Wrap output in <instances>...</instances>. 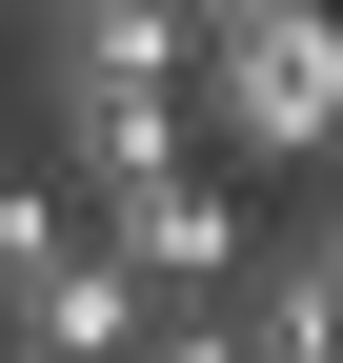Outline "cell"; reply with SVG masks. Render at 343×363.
<instances>
[{
    "mask_svg": "<svg viewBox=\"0 0 343 363\" xmlns=\"http://www.w3.org/2000/svg\"><path fill=\"white\" fill-rule=\"evenodd\" d=\"M0 61H21V121H40L61 202H121V182L182 162V21L162 0H40Z\"/></svg>",
    "mask_w": 343,
    "mask_h": 363,
    "instance_id": "obj_1",
    "label": "cell"
},
{
    "mask_svg": "<svg viewBox=\"0 0 343 363\" xmlns=\"http://www.w3.org/2000/svg\"><path fill=\"white\" fill-rule=\"evenodd\" d=\"M182 101L223 121V162L323 182V142H343V40H323V21H283V0H242V21H182Z\"/></svg>",
    "mask_w": 343,
    "mask_h": 363,
    "instance_id": "obj_2",
    "label": "cell"
},
{
    "mask_svg": "<svg viewBox=\"0 0 343 363\" xmlns=\"http://www.w3.org/2000/svg\"><path fill=\"white\" fill-rule=\"evenodd\" d=\"M242 242H263V202H242L223 162H162V182H121V202H81V262H101L142 323H202Z\"/></svg>",
    "mask_w": 343,
    "mask_h": 363,
    "instance_id": "obj_3",
    "label": "cell"
},
{
    "mask_svg": "<svg viewBox=\"0 0 343 363\" xmlns=\"http://www.w3.org/2000/svg\"><path fill=\"white\" fill-rule=\"evenodd\" d=\"M202 323H223V363H343V242L323 222H263Z\"/></svg>",
    "mask_w": 343,
    "mask_h": 363,
    "instance_id": "obj_4",
    "label": "cell"
},
{
    "mask_svg": "<svg viewBox=\"0 0 343 363\" xmlns=\"http://www.w3.org/2000/svg\"><path fill=\"white\" fill-rule=\"evenodd\" d=\"M121 343H142V303H121L101 262H61V283L0 303V363H121Z\"/></svg>",
    "mask_w": 343,
    "mask_h": 363,
    "instance_id": "obj_5",
    "label": "cell"
},
{
    "mask_svg": "<svg viewBox=\"0 0 343 363\" xmlns=\"http://www.w3.org/2000/svg\"><path fill=\"white\" fill-rule=\"evenodd\" d=\"M61 262H81V202H61L40 162H0V303H21V283H61Z\"/></svg>",
    "mask_w": 343,
    "mask_h": 363,
    "instance_id": "obj_6",
    "label": "cell"
},
{
    "mask_svg": "<svg viewBox=\"0 0 343 363\" xmlns=\"http://www.w3.org/2000/svg\"><path fill=\"white\" fill-rule=\"evenodd\" d=\"M121 363H223V323H142V343H121Z\"/></svg>",
    "mask_w": 343,
    "mask_h": 363,
    "instance_id": "obj_7",
    "label": "cell"
}]
</instances>
